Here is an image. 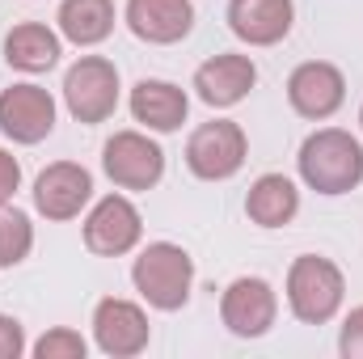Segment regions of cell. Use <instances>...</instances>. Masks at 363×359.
<instances>
[{"label": "cell", "instance_id": "cell-9", "mask_svg": "<svg viewBox=\"0 0 363 359\" xmlns=\"http://www.w3.org/2000/svg\"><path fill=\"white\" fill-rule=\"evenodd\" d=\"M279 317V296L262 275H241L220 296V321L237 338H262Z\"/></svg>", "mask_w": 363, "mask_h": 359}, {"label": "cell", "instance_id": "cell-11", "mask_svg": "<svg viewBox=\"0 0 363 359\" xmlns=\"http://www.w3.org/2000/svg\"><path fill=\"white\" fill-rule=\"evenodd\" d=\"M287 101H291V110L300 118H313V123L334 118L342 110V101H347V77H342V68H334L325 60L300 64L287 77Z\"/></svg>", "mask_w": 363, "mask_h": 359}, {"label": "cell", "instance_id": "cell-2", "mask_svg": "<svg viewBox=\"0 0 363 359\" xmlns=\"http://www.w3.org/2000/svg\"><path fill=\"white\" fill-rule=\"evenodd\" d=\"M131 283L152 309L178 313L194 287V258L174 241H148L131 263Z\"/></svg>", "mask_w": 363, "mask_h": 359}, {"label": "cell", "instance_id": "cell-15", "mask_svg": "<svg viewBox=\"0 0 363 359\" xmlns=\"http://www.w3.org/2000/svg\"><path fill=\"white\" fill-rule=\"evenodd\" d=\"M291 0H228V30L250 47H274L291 34Z\"/></svg>", "mask_w": 363, "mask_h": 359}, {"label": "cell", "instance_id": "cell-20", "mask_svg": "<svg viewBox=\"0 0 363 359\" xmlns=\"http://www.w3.org/2000/svg\"><path fill=\"white\" fill-rule=\"evenodd\" d=\"M30 250H34V224H30V216L4 203L0 207V270L26 263Z\"/></svg>", "mask_w": 363, "mask_h": 359}, {"label": "cell", "instance_id": "cell-5", "mask_svg": "<svg viewBox=\"0 0 363 359\" xmlns=\"http://www.w3.org/2000/svg\"><path fill=\"white\" fill-rule=\"evenodd\" d=\"M64 106L77 123H106L118 110V68L106 55H81L64 72Z\"/></svg>", "mask_w": 363, "mask_h": 359}, {"label": "cell", "instance_id": "cell-10", "mask_svg": "<svg viewBox=\"0 0 363 359\" xmlns=\"http://www.w3.org/2000/svg\"><path fill=\"white\" fill-rule=\"evenodd\" d=\"M0 131L13 144H43L55 131V97L34 81L0 89Z\"/></svg>", "mask_w": 363, "mask_h": 359}, {"label": "cell", "instance_id": "cell-12", "mask_svg": "<svg viewBox=\"0 0 363 359\" xmlns=\"http://www.w3.org/2000/svg\"><path fill=\"white\" fill-rule=\"evenodd\" d=\"M93 199V174L77 161H55L34 178V211L47 220H77Z\"/></svg>", "mask_w": 363, "mask_h": 359}, {"label": "cell", "instance_id": "cell-16", "mask_svg": "<svg viewBox=\"0 0 363 359\" xmlns=\"http://www.w3.org/2000/svg\"><path fill=\"white\" fill-rule=\"evenodd\" d=\"M127 106H131V118H135L140 127L157 131V136L178 131L182 123H186V114H190V97H186V89L174 85V81H157V77L135 81Z\"/></svg>", "mask_w": 363, "mask_h": 359}, {"label": "cell", "instance_id": "cell-22", "mask_svg": "<svg viewBox=\"0 0 363 359\" xmlns=\"http://www.w3.org/2000/svg\"><path fill=\"white\" fill-rule=\"evenodd\" d=\"M338 351L342 359H363V304L342 317V334H338Z\"/></svg>", "mask_w": 363, "mask_h": 359}, {"label": "cell", "instance_id": "cell-13", "mask_svg": "<svg viewBox=\"0 0 363 359\" xmlns=\"http://www.w3.org/2000/svg\"><path fill=\"white\" fill-rule=\"evenodd\" d=\"M254 85H258V68H254L250 55H237V51L211 55L207 64L194 68V81H190V89L199 93V101L211 106V110H228V106L245 101Z\"/></svg>", "mask_w": 363, "mask_h": 359}, {"label": "cell", "instance_id": "cell-18", "mask_svg": "<svg viewBox=\"0 0 363 359\" xmlns=\"http://www.w3.org/2000/svg\"><path fill=\"white\" fill-rule=\"evenodd\" d=\"M300 211V186L287 174H262L245 194V216L258 228H283Z\"/></svg>", "mask_w": 363, "mask_h": 359}, {"label": "cell", "instance_id": "cell-21", "mask_svg": "<svg viewBox=\"0 0 363 359\" xmlns=\"http://www.w3.org/2000/svg\"><path fill=\"white\" fill-rule=\"evenodd\" d=\"M30 351H34V359H85L89 355V343L81 338V330L55 326V330H47Z\"/></svg>", "mask_w": 363, "mask_h": 359}, {"label": "cell", "instance_id": "cell-4", "mask_svg": "<svg viewBox=\"0 0 363 359\" xmlns=\"http://www.w3.org/2000/svg\"><path fill=\"white\" fill-rule=\"evenodd\" d=\"M250 157L245 127L233 118H211L186 140V170L203 182H228Z\"/></svg>", "mask_w": 363, "mask_h": 359}, {"label": "cell", "instance_id": "cell-19", "mask_svg": "<svg viewBox=\"0 0 363 359\" xmlns=\"http://www.w3.org/2000/svg\"><path fill=\"white\" fill-rule=\"evenodd\" d=\"M55 21H60V38L77 47H97L114 34V0H64Z\"/></svg>", "mask_w": 363, "mask_h": 359}, {"label": "cell", "instance_id": "cell-6", "mask_svg": "<svg viewBox=\"0 0 363 359\" xmlns=\"http://www.w3.org/2000/svg\"><path fill=\"white\" fill-rule=\"evenodd\" d=\"M101 170L118 190H152L165 178V148L144 131H114L101 148Z\"/></svg>", "mask_w": 363, "mask_h": 359}, {"label": "cell", "instance_id": "cell-7", "mask_svg": "<svg viewBox=\"0 0 363 359\" xmlns=\"http://www.w3.org/2000/svg\"><path fill=\"white\" fill-rule=\"evenodd\" d=\"M144 216L127 194H101L85 216V250L97 258H123L140 245Z\"/></svg>", "mask_w": 363, "mask_h": 359}, {"label": "cell", "instance_id": "cell-23", "mask_svg": "<svg viewBox=\"0 0 363 359\" xmlns=\"http://www.w3.org/2000/svg\"><path fill=\"white\" fill-rule=\"evenodd\" d=\"M26 326L9 313H0V359H21L26 355Z\"/></svg>", "mask_w": 363, "mask_h": 359}, {"label": "cell", "instance_id": "cell-25", "mask_svg": "<svg viewBox=\"0 0 363 359\" xmlns=\"http://www.w3.org/2000/svg\"><path fill=\"white\" fill-rule=\"evenodd\" d=\"M359 131H363V106H359Z\"/></svg>", "mask_w": 363, "mask_h": 359}, {"label": "cell", "instance_id": "cell-1", "mask_svg": "<svg viewBox=\"0 0 363 359\" xmlns=\"http://www.w3.org/2000/svg\"><path fill=\"white\" fill-rule=\"evenodd\" d=\"M300 182L317 194H351L363 182V144L342 127H317L296 153Z\"/></svg>", "mask_w": 363, "mask_h": 359}, {"label": "cell", "instance_id": "cell-8", "mask_svg": "<svg viewBox=\"0 0 363 359\" xmlns=\"http://www.w3.org/2000/svg\"><path fill=\"white\" fill-rule=\"evenodd\" d=\"M148 338H152V326H148V313L135 300H123V296L97 300V309H93V343H97L101 355L131 359L140 351H148Z\"/></svg>", "mask_w": 363, "mask_h": 359}, {"label": "cell", "instance_id": "cell-24", "mask_svg": "<svg viewBox=\"0 0 363 359\" xmlns=\"http://www.w3.org/2000/svg\"><path fill=\"white\" fill-rule=\"evenodd\" d=\"M21 190V161L13 157V153H4L0 148V207L4 203H13V194Z\"/></svg>", "mask_w": 363, "mask_h": 359}, {"label": "cell", "instance_id": "cell-17", "mask_svg": "<svg viewBox=\"0 0 363 359\" xmlns=\"http://www.w3.org/2000/svg\"><path fill=\"white\" fill-rule=\"evenodd\" d=\"M60 55H64V43L43 21H21L4 34V64L17 72H30V77L51 72L60 64Z\"/></svg>", "mask_w": 363, "mask_h": 359}, {"label": "cell", "instance_id": "cell-3", "mask_svg": "<svg viewBox=\"0 0 363 359\" xmlns=\"http://www.w3.org/2000/svg\"><path fill=\"white\" fill-rule=\"evenodd\" d=\"M347 300V279L338 263L321 258V254H300L287 267V309L296 321L304 326H325L338 317Z\"/></svg>", "mask_w": 363, "mask_h": 359}, {"label": "cell", "instance_id": "cell-14", "mask_svg": "<svg viewBox=\"0 0 363 359\" xmlns=\"http://www.w3.org/2000/svg\"><path fill=\"white\" fill-rule=\"evenodd\" d=\"M123 21L148 47H174L194 30V4L190 0H127Z\"/></svg>", "mask_w": 363, "mask_h": 359}]
</instances>
